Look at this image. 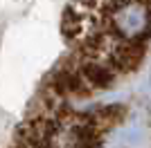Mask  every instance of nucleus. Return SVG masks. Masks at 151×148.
<instances>
[{"mask_svg": "<svg viewBox=\"0 0 151 148\" xmlns=\"http://www.w3.org/2000/svg\"><path fill=\"white\" fill-rule=\"evenodd\" d=\"M77 74L81 76L83 85L88 88V90H93V88L104 90V88H111V85H113L117 70H115L108 61H104V58L86 56V58L77 65Z\"/></svg>", "mask_w": 151, "mask_h": 148, "instance_id": "nucleus-1", "label": "nucleus"}]
</instances>
